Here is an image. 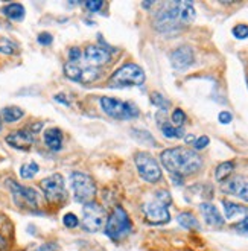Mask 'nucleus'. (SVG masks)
Listing matches in <instances>:
<instances>
[{"instance_id": "nucleus-1", "label": "nucleus", "mask_w": 248, "mask_h": 251, "mask_svg": "<svg viewBox=\"0 0 248 251\" xmlns=\"http://www.w3.org/2000/svg\"><path fill=\"white\" fill-rule=\"evenodd\" d=\"M197 17V11L192 2H165L154 14V27L160 34L172 35L180 32L183 27L192 25Z\"/></svg>"}, {"instance_id": "nucleus-2", "label": "nucleus", "mask_w": 248, "mask_h": 251, "mask_svg": "<svg viewBox=\"0 0 248 251\" xmlns=\"http://www.w3.org/2000/svg\"><path fill=\"white\" fill-rule=\"evenodd\" d=\"M160 161L171 176H178V178L197 174L202 168V158L194 150L184 146L165 150L160 154Z\"/></svg>"}, {"instance_id": "nucleus-3", "label": "nucleus", "mask_w": 248, "mask_h": 251, "mask_svg": "<svg viewBox=\"0 0 248 251\" xmlns=\"http://www.w3.org/2000/svg\"><path fill=\"white\" fill-rule=\"evenodd\" d=\"M172 204V198L168 190L162 189L154 194V198L143 204V213L147 216L148 223L154 226H163L171 221L169 205Z\"/></svg>"}, {"instance_id": "nucleus-4", "label": "nucleus", "mask_w": 248, "mask_h": 251, "mask_svg": "<svg viewBox=\"0 0 248 251\" xmlns=\"http://www.w3.org/2000/svg\"><path fill=\"white\" fill-rule=\"evenodd\" d=\"M133 230V223L131 218L126 213V210L121 205H116L111 210V213L107 216V223L104 227V233L108 236L111 241H121L125 236H128Z\"/></svg>"}, {"instance_id": "nucleus-5", "label": "nucleus", "mask_w": 248, "mask_h": 251, "mask_svg": "<svg viewBox=\"0 0 248 251\" xmlns=\"http://www.w3.org/2000/svg\"><path fill=\"white\" fill-rule=\"evenodd\" d=\"M145 79H147V76H145V72L140 66L134 63H126L113 73L108 81V85L114 88L142 87Z\"/></svg>"}, {"instance_id": "nucleus-6", "label": "nucleus", "mask_w": 248, "mask_h": 251, "mask_svg": "<svg viewBox=\"0 0 248 251\" xmlns=\"http://www.w3.org/2000/svg\"><path fill=\"white\" fill-rule=\"evenodd\" d=\"M70 187L74 190L75 201L79 204L92 202L96 195V183L89 174L72 172L70 174Z\"/></svg>"}, {"instance_id": "nucleus-7", "label": "nucleus", "mask_w": 248, "mask_h": 251, "mask_svg": "<svg viewBox=\"0 0 248 251\" xmlns=\"http://www.w3.org/2000/svg\"><path fill=\"white\" fill-rule=\"evenodd\" d=\"M99 102L104 113L113 117V119H121V121L136 119L140 113L137 105H134L133 102H125V100H119L116 98H108V96L100 98Z\"/></svg>"}, {"instance_id": "nucleus-8", "label": "nucleus", "mask_w": 248, "mask_h": 251, "mask_svg": "<svg viewBox=\"0 0 248 251\" xmlns=\"http://www.w3.org/2000/svg\"><path fill=\"white\" fill-rule=\"evenodd\" d=\"M6 186L12 194V200L20 209H26L31 212H37L40 205V197L37 194V190L27 186H22L17 181H14L11 178L6 180Z\"/></svg>"}, {"instance_id": "nucleus-9", "label": "nucleus", "mask_w": 248, "mask_h": 251, "mask_svg": "<svg viewBox=\"0 0 248 251\" xmlns=\"http://www.w3.org/2000/svg\"><path fill=\"white\" fill-rule=\"evenodd\" d=\"M107 223V212L100 204L92 201L84 204L82 207V219H81V227L89 231V233H96L104 230Z\"/></svg>"}, {"instance_id": "nucleus-10", "label": "nucleus", "mask_w": 248, "mask_h": 251, "mask_svg": "<svg viewBox=\"0 0 248 251\" xmlns=\"http://www.w3.org/2000/svg\"><path fill=\"white\" fill-rule=\"evenodd\" d=\"M40 189L43 190L46 201L50 204H63L67 200V190L64 176L61 174H52L40 181Z\"/></svg>"}, {"instance_id": "nucleus-11", "label": "nucleus", "mask_w": 248, "mask_h": 251, "mask_svg": "<svg viewBox=\"0 0 248 251\" xmlns=\"http://www.w3.org/2000/svg\"><path fill=\"white\" fill-rule=\"evenodd\" d=\"M134 161L139 171V175L147 183H158L162 180L163 172L158 161L148 152H137L134 155Z\"/></svg>"}, {"instance_id": "nucleus-12", "label": "nucleus", "mask_w": 248, "mask_h": 251, "mask_svg": "<svg viewBox=\"0 0 248 251\" xmlns=\"http://www.w3.org/2000/svg\"><path fill=\"white\" fill-rule=\"evenodd\" d=\"M64 75L72 79L81 84H90L95 82L99 76H100V70L99 67H93V66H84L81 63H66L64 64Z\"/></svg>"}, {"instance_id": "nucleus-13", "label": "nucleus", "mask_w": 248, "mask_h": 251, "mask_svg": "<svg viewBox=\"0 0 248 251\" xmlns=\"http://www.w3.org/2000/svg\"><path fill=\"white\" fill-rule=\"evenodd\" d=\"M5 140L11 148H14V150L27 151L35 142V134L29 128H25V129L11 132V134L5 137Z\"/></svg>"}, {"instance_id": "nucleus-14", "label": "nucleus", "mask_w": 248, "mask_h": 251, "mask_svg": "<svg viewBox=\"0 0 248 251\" xmlns=\"http://www.w3.org/2000/svg\"><path fill=\"white\" fill-rule=\"evenodd\" d=\"M194 50L189 46L177 48L171 53V64L175 70H186L194 64Z\"/></svg>"}, {"instance_id": "nucleus-15", "label": "nucleus", "mask_w": 248, "mask_h": 251, "mask_svg": "<svg viewBox=\"0 0 248 251\" xmlns=\"http://www.w3.org/2000/svg\"><path fill=\"white\" fill-rule=\"evenodd\" d=\"M223 190L248 202V178H245L242 175H236V176H233V178H230L223 186Z\"/></svg>"}, {"instance_id": "nucleus-16", "label": "nucleus", "mask_w": 248, "mask_h": 251, "mask_svg": "<svg viewBox=\"0 0 248 251\" xmlns=\"http://www.w3.org/2000/svg\"><path fill=\"white\" fill-rule=\"evenodd\" d=\"M199 212H201L204 221H206V224L213 227V228H221L225 223V219L223 218L220 210H218L212 202H207V201L201 202Z\"/></svg>"}, {"instance_id": "nucleus-17", "label": "nucleus", "mask_w": 248, "mask_h": 251, "mask_svg": "<svg viewBox=\"0 0 248 251\" xmlns=\"http://www.w3.org/2000/svg\"><path fill=\"white\" fill-rule=\"evenodd\" d=\"M85 60H87V64L89 66H93V67H99V66H104L107 63H110L111 60V55L107 49H102L99 46H89L85 49Z\"/></svg>"}, {"instance_id": "nucleus-18", "label": "nucleus", "mask_w": 248, "mask_h": 251, "mask_svg": "<svg viewBox=\"0 0 248 251\" xmlns=\"http://www.w3.org/2000/svg\"><path fill=\"white\" fill-rule=\"evenodd\" d=\"M46 146L50 151H60L63 148V132L60 128H49L43 134Z\"/></svg>"}, {"instance_id": "nucleus-19", "label": "nucleus", "mask_w": 248, "mask_h": 251, "mask_svg": "<svg viewBox=\"0 0 248 251\" xmlns=\"http://www.w3.org/2000/svg\"><path fill=\"white\" fill-rule=\"evenodd\" d=\"M2 14L12 22H22L26 16V11L22 3H8L2 8Z\"/></svg>"}, {"instance_id": "nucleus-20", "label": "nucleus", "mask_w": 248, "mask_h": 251, "mask_svg": "<svg viewBox=\"0 0 248 251\" xmlns=\"http://www.w3.org/2000/svg\"><path fill=\"white\" fill-rule=\"evenodd\" d=\"M223 205H224V213H225L227 219L248 215V207H245V205L236 204V202L228 201V200H223Z\"/></svg>"}, {"instance_id": "nucleus-21", "label": "nucleus", "mask_w": 248, "mask_h": 251, "mask_svg": "<svg viewBox=\"0 0 248 251\" xmlns=\"http://www.w3.org/2000/svg\"><path fill=\"white\" fill-rule=\"evenodd\" d=\"M25 116V111L20 107H5L2 111H0V119L5 124H14L20 121Z\"/></svg>"}, {"instance_id": "nucleus-22", "label": "nucleus", "mask_w": 248, "mask_h": 251, "mask_svg": "<svg viewBox=\"0 0 248 251\" xmlns=\"http://www.w3.org/2000/svg\"><path fill=\"white\" fill-rule=\"evenodd\" d=\"M177 223L186 228V230H199V223L198 219L191 213V212H181L177 216Z\"/></svg>"}, {"instance_id": "nucleus-23", "label": "nucleus", "mask_w": 248, "mask_h": 251, "mask_svg": "<svg viewBox=\"0 0 248 251\" xmlns=\"http://www.w3.org/2000/svg\"><path fill=\"white\" fill-rule=\"evenodd\" d=\"M233 171H235V163L233 161H223L221 165H218L216 171H215V178L216 181H225L228 176L233 174Z\"/></svg>"}, {"instance_id": "nucleus-24", "label": "nucleus", "mask_w": 248, "mask_h": 251, "mask_svg": "<svg viewBox=\"0 0 248 251\" xmlns=\"http://www.w3.org/2000/svg\"><path fill=\"white\" fill-rule=\"evenodd\" d=\"M38 171H40V166L35 161H29V163H25L20 166V176L23 180H32L38 174Z\"/></svg>"}, {"instance_id": "nucleus-25", "label": "nucleus", "mask_w": 248, "mask_h": 251, "mask_svg": "<svg viewBox=\"0 0 248 251\" xmlns=\"http://www.w3.org/2000/svg\"><path fill=\"white\" fill-rule=\"evenodd\" d=\"M162 132L163 136L168 139H183L184 137V129L183 126H174L171 124H163L162 125Z\"/></svg>"}, {"instance_id": "nucleus-26", "label": "nucleus", "mask_w": 248, "mask_h": 251, "mask_svg": "<svg viewBox=\"0 0 248 251\" xmlns=\"http://www.w3.org/2000/svg\"><path fill=\"white\" fill-rule=\"evenodd\" d=\"M131 134H133V137L137 140V142H140V143H143V145H149V146H154L157 142H155V139L152 137V134H149L148 131H145V129H137V128H134V129H131Z\"/></svg>"}, {"instance_id": "nucleus-27", "label": "nucleus", "mask_w": 248, "mask_h": 251, "mask_svg": "<svg viewBox=\"0 0 248 251\" xmlns=\"http://www.w3.org/2000/svg\"><path fill=\"white\" fill-rule=\"evenodd\" d=\"M151 102H152L155 107H158L160 110H162V111H168V108L171 105V102L162 93H158V92H154L151 95Z\"/></svg>"}, {"instance_id": "nucleus-28", "label": "nucleus", "mask_w": 248, "mask_h": 251, "mask_svg": "<svg viewBox=\"0 0 248 251\" xmlns=\"http://www.w3.org/2000/svg\"><path fill=\"white\" fill-rule=\"evenodd\" d=\"M231 32L238 40H247L248 38V25L239 23L231 29Z\"/></svg>"}, {"instance_id": "nucleus-29", "label": "nucleus", "mask_w": 248, "mask_h": 251, "mask_svg": "<svg viewBox=\"0 0 248 251\" xmlns=\"http://www.w3.org/2000/svg\"><path fill=\"white\" fill-rule=\"evenodd\" d=\"M186 113L181 110V108H175L174 110V113H172V122H174V125L175 126H183L184 125V122H186Z\"/></svg>"}, {"instance_id": "nucleus-30", "label": "nucleus", "mask_w": 248, "mask_h": 251, "mask_svg": "<svg viewBox=\"0 0 248 251\" xmlns=\"http://www.w3.org/2000/svg\"><path fill=\"white\" fill-rule=\"evenodd\" d=\"M63 224L67 228H76L79 226V219L75 213H66L63 218Z\"/></svg>"}, {"instance_id": "nucleus-31", "label": "nucleus", "mask_w": 248, "mask_h": 251, "mask_svg": "<svg viewBox=\"0 0 248 251\" xmlns=\"http://www.w3.org/2000/svg\"><path fill=\"white\" fill-rule=\"evenodd\" d=\"M233 230H235L238 234H242V236H247L248 238V216H245L244 219H241L239 223H236L233 226Z\"/></svg>"}, {"instance_id": "nucleus-32", "label": "nucleus", "mask_w": 248, "mask_h": 251, "mask_svg": "<svg viewBox=\"0 0 248 251\" xmlns=\"http://www.w3.org/2000/svg\"><path fill=\"white\" fill-rule=\"evenodd\" d=\"M17 52V46L11 41H3V44H0V53L5 55H14Z\"/></svg>"}, {"instance_id": "nucleus-33", "label": "nucleus", "mask_w": 248, "mask_h": 251, "mask_svg": "<svg viewBox=\"0 0 248 251\" xmlns=\"http://www.w3.org/2000/svg\"><path fill=\"white\" fill-rule=\"evenodd\" d=\"M37 41L41 44V46H50V44L53 43V37H52V34H49V32H41V34L37 37Z\"/></svg>"}, {"instance_id": "nucleus-34", "label": "nucleus", "mask_w": 248, "mask_h": 251, "mask_svg": "<svg viewBox=\"0 0 248 251\" xmlns=\"http://www.w3.org/2000/svg\"><path fill=\"white\" fill-rule=\"evenodd\" d=\"M102 6H104V2H102V0H87L85 2V8L92 12H98Z\"/></svg>"}, {"instance_id": "nucleus-35", "label": "nucleus", "mask_w": 248, "mask_h": 251, "mask_svg": "<svg viewBox=\"0 0 248 251\" xmlns=\"http://www.w3.org/2000/svg\"><path fill=\"white\" fill-rule=\"evenodd\" d=\"M209 143H210V139H209L207 136H201V137H198V139L194 142V146H195V150H197V151H201V150H204L206 146H209Z\"/></svg>"}, {"instance_id": "nucleus-36", "label": "nucleus", "mask_w": 248, "mask_h": 251, "mask_svg": "<svg viewBox=\"0 0 248 251\" xmlns=\"http://www.w3.org/2000/svg\"><path fill=\"white\" fill-rule=\"evenodd\" d=\"M81 56H82V53H81V49H78V48H72L69 50V60L72 63H79L81 61Z\"/></svg>"}, {"instance_id": "nucleus-37", "label": "nucleus", "mask_w": 248, "mask_h": 251, "mask_svg": "<svg viewBox=\"0 0 248 251\" xmlns=\"http://www.w3.org/2000/svg\"><path fill=\"white\" fill-rule=\"evenodd\" d=\"M218 121H220L223 125H228L233 121V116L230 111H221L220 114H218Z\"/></svg>"}, {"instance_id": "nucleus-38", "label": "nucleus", "mask_w": 248, "mask_h": 251, "mask_svg": "<svg viewBox=\"0 0 248 251\" xmlns=\"http://www.w3.org/2000/svg\"><path fill=\"white\" fill-rule=\"evenodd\" d=\"M64 98H66V96H64L63 93L55 95V100H56V102H61V104H64V105H67V107H69V105H70V102H69L67 99H64Z\"/></svg>"}, {"instance_id": "nucleus-39", "label": "nucleus", "mask_w": 248, "mask_h": 251, "mask_svg": "<svg viewBox=\"0 0 248 251\" xmlns=\"http://www.w3.org/2000/svg\"><path fill=\"white\" fill-rule=\"evenodd\" d=\"M53 250H55V245H52V244H46V245L40 247L37 251H53Z\"/></svg>"}, {"instance_id": "nucleus-40", "label": "nucleus", "mask_w": 248, "mask_h": 251, "mask_svg": "<svg viewBox=\"0 0 248 251\" xmlns=\"http://www.w3.org/2000/svg\"><path fill=\"white\" fill-rule=\"evenodd\" d=\"M6 245H8L6 239L3 238L2 234H0V251H2V250H5V248H6Z\"/></svg>"}, {"instance_id": "nucleus-41", "label": "nucleus", "mask_w": 248, "mask_h": 251, "mask_svg": "<svg viewBox=\"0 0 248 251\" xmlns=\"http://www.w3.org/2000/svg\"><path fill=\"white\" fill-rule=\"evenodd\" d=\"M197 139H195V136L194 134H191V136H187L186 137V143H192V142H195Z\"/></svg>"}, {"instance_id": "nucleus-42", "label": "nucleus", "mask_w": 248, "mask_h": 251, "mask_svg": "<svg viewBox=\"0 0 248 251\" xmlns=\"http://www.w3.org/2000/svg\"><path fill=\"white\" fill-rule=\"evenodd\" d=\"M0 131H2V125H0Z\"/></svg>"}, {"instance_id": "nucleus-43", "label": "nucleus", "mask_w": 248, "mask_h": 251, "mask_svg": "<svg viewBox=\"0 0 248 251\" xmlns=\"http://www.w3.org/2000/svg\"><path fill=\"white\" fill-rule=\"evenodd\" d=\"M0 161H2V158H0Z\"/></svg>"}]
</instances>
